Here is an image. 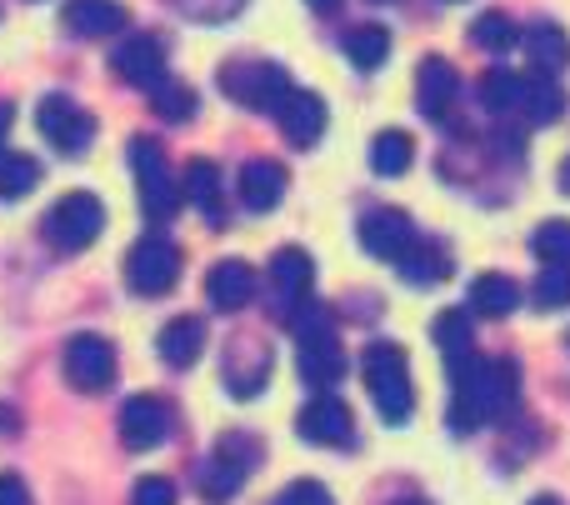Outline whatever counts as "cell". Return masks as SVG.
I'll use <instances>...</instances> for the list:
<instances>
[{
  "mask_svg": "<svg viewBox=\"0 0 570 505\" xmlns=\"http://www.w3.org/2000/svg\"><path fill=\"white\" fill-rule=\"evenodd\" d=\"M365 390H371L375 410H381L391 426H405L415 410V390H411V360H405L401 346H391V340H375V346H365Z\"/></svg>",
  "mask_w": 570,
  "mask_h": 505,
  "instance_id": "1",
  "label": "cell"
},
{
  "mask_svg": "<svg viewBox=\"0 0 570 505\" xmlns=\"http://www.w3.org/2000/svg\"><path fill=\"white\" fill-rule=\"evenodd\" d=\"M130 170H136V196H140V210H146L150 226H166L176 220L180 200H186V186H176L166 166V150L160 140L150 136H130Z\"/></svg>",
  "mask_w": 570,
  "mask_h": 505,
  "instance_id": "2",
  "label": "cell"
},
{
  "mask_svg": "<svg viewBox=\"0 0 570 505\" xmlns=\"http://www.w3.org/2000/svg\"><path fill=\"white\" fill-rule=\"evenodd\" d=\"M40 230H46V240L56 250L76 256V250L96 246V236L106 230V206H100L96 196H86V190H70V196H60L56 206L46 210Z\"/></svg>",
  "mask_w": 570,
  "mask_h": 505,
  "instance_id": "3",
  "label": "cell"
},
{
  "mask_svg": "<svg viewBox=\"0 0 570 505\" xmlns=\"http://www.w3.org/2000/svg\"><path fill=\"white\" fill-rule=\"evenodd\" d=\"M220 90H226L230 100H240L246 110H266V116H276L295 86L281 66H271V60H236V66L220 70Z\"/></svg>",
  "mask_w": 570,
  "mask_h": 505,
  "instance_id": "4",
  "label": "cell"
},
{
  "mask_svg": "<svg viewBox=\"0 0 570 505\" xmlns=\"http://www.w3.org/2000/svg\"><path fill=\"white\" fill-rule=\"evenodd\" d=\"M256 456H261V446L250 436H226L216 450L206 456V466H200V476H196V486H200V496L206 501H230L240 486H246V476H250V466H256Z\"/></svg>",
  "mask_w": 570,
  "mask_h": 505,
  "instance_id": "5",
  "label": "cell"
},
{
  "mask_svg": "<svg viewBox=\"0 0 570 505\" xmlns=\"http://www.w3.org/2000/svg\"><path fill=\"white\" fill-rule=\"evenodd\" d=\"M180 280V250L166 236H140L126 256V286L136 296H166Z\"/></svg>",
  "mask_w": 570,
  "mask_h": 505,
  "instance_id": "6",
  "label": "cell"
},
{
  "mask_svg": "<svg viewBox=\"0 0 570 505\" xmlns=\"http://www.w3.org/2000/svg\"><path fill=\"white\" fill-rule=\"evenodd\" d=\"M60 366H66V380L80 396H100V390L116 386V346L106 336H90V330L70 336Z\"/></svg>",
  "mask_w": 570,
  "mask_h": 505,
  "instance_id": "7",
  "label": "cell"
},
{
  "mask_svg": "<svg viewBox=\"0 0 570 505\" xmlns=\"http://www.w3.org/2000/svg\"><path fill=\"white\" fill-rule=\"evenodd\" d=\"M36 126H40V136L60 150V156H80V150L90 146V136H96L90 110H80L70 96H46V100H40Z\"/></svg>",
  "mask_w": 570,
  "mask_h": 505,
  "instance_id": "8",
  "label": "cell"
},
{
  "mask_svg": "<svg viewBox=\"0 0 570 505\" xmlns=\"http://www.w3.org/2000/svg\"><path fill=\"white\" fill-rule=\"evenodd\" d=\"M110 66H116V76L136 90L166 86V46H160L156 36H146V30H136V36L120 40L116 56H110Z\"/></svg>",
  "mask_w": 570,
  "mask_h": 505,
  "instance_id": "9",
  "label": "cell"
},
{
  "mask_svg": "<svg viewBox=\"0 0 570 505\" xmlns=\"http://www.w3.org/2000/svg\"><path fill=\"white\" fill-rule=\"evenodd\" d=\"M166 436H170V410H166V400H156V396H130L126 406H120V446H126V450L146 456V450H156Z\"/></svg>",
  "mask_w": 570,
  "mask_h": 505,
  "instance_id": "10",
  "label": "cell"
},
{
  "mask_svg": "<svg viewBox=\"0 0 570 505\" xmlns=\"http://www.w3.org/2000/svg\"><path fill=\"white\" fill-rule=\"evenodd\" d=\"M271 366H276V356H271V346H261V340L250 336H236L226 350V390L236 400H250L266 390L271 380Z\"/></svg>",
  "mask_w": 570,
  "mask_h": 505,
  "instance_id": "11",
  "label": "cell"
},
{
  "mask_svg": "<svg viewBox=\"0 0 570 505\" xmlns=\"http://www.w3.org/2000/svg\"><path fill=\"white\" fill-rule=\"evenodd\" d=\"M361 246L371 250L375 260H401L405 250L415 246V226L405 210L395 206H375L361 216Z\"/></svg>",
  "mask_w": 570,
  "mask_h": 505,
  "instance_id": "12",
  "label": "cell"
},
{
  "mask_svg": "<svg viewBox=\"0 0 570 505\" xmlns=\"http://www.w3.org/2000/svg\"><path fill=\"white\" fill-rule=\"evenodd\" d=\"M295 426H301V436L311 440V446H351V436H355L351 406H345V400H335L331 390H321V396L301 410V420H295Z\"/></svg>",
  "mask_w": 570,
  "mask_h": 505,
  "instance_id": "13",
  "label": "cell"
},
{
  "mask_svg": "<svg viewBox=\"0 0 570 505\" xmlns=\"http://www.w3.org/2000/svg\"><path fill=\"white\" fill-rule=\"evenodd\" d=\"M276 120H281V130H285V140H291V146L311 150L315 140L325 136V100L315 96V90H291V96H285V106L276 110Z\"/></svg>",
  "mask_w": 570,
  "mask_h": 505,
  "instance_id": "14",
  "label": "cell"
},
{
  "mask_svg": "<svg viewBox=\"0 0 570 505\" xmlns=\"http://www.w3.org/2000/svg\"><path fill=\"white\" fill-rule=\"evenodd\" d=\"M60 20H66V30H70V36H80V40L116 36L120 26H130V16H126V6H120V0H66Z\"/></svg>",
  "mask_w": 570,
  "mask_h": 505,
  "instance_id": "15",
  "label": "cell"
},
{
  "mask_svg": "<svg viewBox=\"0 0 570 505\" xmlns=\"http://www.w3.org/2000/svg\"><path fill=\"white\" fill-rule=\"evenodd\" d=\"M206 296L216 310H240L250 306V296H256V270L246 266V260H216L206 276Z\"/></svg>",
  "mask_w": 570,
  "mask_h": 505,
  "instance_id": "16",
  "label": "cell"
},
{
  "mask_svg": "<svg viewBox=\"0 0 570 505\" xmlns=\"http://www.w3.org/2000/svg\"><path fill=\"white\" fill-rule=\"evenodd\" d=\"M156 346H160V360H166V366L186 370V366H196L200 350H206V326H200L196 316H176L160 326Z\"/></svg>",
  "mask_w": 570,
  "mask_h": 505,
  "instance_id": "17",
  "label": "cell"
},
{
  "mask_svg": "<svg viewBox=\"0 0 570 505\" xmlns=\"http://www.w3.org/2000/svg\"><path fill=\"white\" fill-rule=\"evenodd\" d=\"M455 90H461V80H455V66L441 56H425L421 60V76H415V96H421V110L431 120H441L445 110H451Z\"/></svg>",
  "mask_w": 570,
  "mask_h": 505,
  "instance_id": "18",
  "label": "cell"
},
{
  "mask_svg": "<svg viewBox=\"0 0 570 505\" xmlns=\"http://www.w3.org/2000/svg\"><path fill=\"white\" fill-rule=\"evenodd\" d=\"M311 280H315V266L301 246L276 250V260H271V286H276V296L285 306H301V300L311 296Z\"/></svg>",
  "mask_w": 570,
  "mask_h": 505,
  "instance_id": "19",
  "label": "cell"
},
{
  "mask_svg": "<svg viewBox=\"0 0 570 505\" xmlns=\"http://www.w3.org/2000/svg\"><path fill=\"white\" fill-rule=\"evenodd\" d=\"M281 196H285L281 160H246V170H240V200H246V210H276Z\"/></svg>",
  "mask_w": 570,
  "mask_h": 505,
  "instance_id": "20",
  "label": "cell"
},
{
  "mask_svg": "<svg viewBox=\"0 0 570 505\" xmlns=\"http://www.w3.org/2000/svg\"><path fill=\"white\" fill-rule=\"evenodd\" d=\"M525 56H531L535 76H561L570 66V36L551 20H541V26L525 30Z\"/></svg>",
  "mask_w": 570,
  "mask_h": 505,
  "instance_id": "21",
  "label": "cell"
},
{
  "mask_svg": "<svg viewBox=\"0 0 570 505\" xmlns=\"http://www.w3.org/2000/svg\"><path fill=\"white\" fill-rule=\"evenodd\" d=\"M395 266H401V276L411 280V286H441V280L451 276V250H445L441 240H421V236H415V246L405 250Z\"/></svg>",
  "mask_w": 570,
  "mask_h": 505,
  "instance_id": "22",
  "label": "cell"
},
{
  "mask_svg": "<svg viewBox=\"0 0 570 505\" xmlns=\"http://www.w3.org/2000/svg\"><path fill=\"white\" fill-rule=\"evenodd\" d=\"M186 196L196 200V210L210 220V226H220L226 220V196H220V170H216V160H190L186 166Z\"/></svg>",
  "mask_w": 570,
  "mask_h": 505,
  "instance_id": "23",
  "label": "cell"
},
{
  "mask_svg": "<svg viewBox=\"0 0 570 505\" xmlns=\"http://www.w3.org/2000/svg\"><path fill=\"white\" fill-rule=\"evenodd\" d=\"M471 310L475 316H485V320H501V316H511L515 306H521V290H515V280L511 276H475L471 280Z\"/></svg>",
  "mask_w": 570,
  "mask_h": 505,
  "instance_id": "24",
  "label": "cell"
},
{
  "mask_svg": "<svg viewBox=\"0 0 570 505\" xmlns=\"http://www.w3.org/2000/svg\"><path fill=\"white\" fill-rule=\"evenodd\" d=\"M435 346H441L445 366H461V360L475 356V336H471V310H441L431 326Z\"/></svg>",
  "mask_w": 570,
  "mask_h": 505,
  "instance_id": "25",
  "label": "cell"
},
{
  "mask_svg": "<svg viewBox=\"0 0 570 505\" xmlns=\"http://www.w3.org/2000/svg\"><path fill=\"white\" fill-rule=\"evenodd\" d=\"M515 396H521V366L511 356L485 360V410H491V420L505 416L515 406Z\"/></svg>",
  "mask_w": 570,
  "mask_h": 505,
  "instance_id": "26",
  "label": "cell"
},
{
  "mask_svg": "<svg viewBox=\"0 0 570 505\" xmlns=\"http://www.w3.org/2000/svg\"><path fill=\"white\" fill-rule=\"evenodd\" d=\"M40 186V160L20 150H0V200H20Z\"/></svg>",
  "mask_w": 570,
  "mask_h": 505,
  "instance_id": "27",
  "label": "cell"
},
{
  "mask_svg": "<svg viewBox=\"0 0 570 505\" xmlns=\"http://www.w3.org/2000/svg\"><path fill=\"white\" fill-rule=\"evenodd\" d=\"M411 156H415V146H411L405 130H381V136L371 140L375 176H405V170H411Z\"/></svg>",
  "mask_w": 570,
  "mask_h": 505,
  "instance_id": "28",
  "label": "cell"
},
{
  "mask_svg": "<svg viewBox=\"0 0 570 505\" xmlns=\"http://www.w3.org/2000/svg\"><path fill=\"white\" fill-rule=\"evenodd\" d=\"M345 56H351L355 70H375L385 56H391V30L385 26H355L345 36Z\"/></svg>",
  "mask_w": 570,
  "mask_h": 505,
  "instance_id": "29",
  "label": "cell"
},
{
  "mask_svg": "<svg viewBox=\"0 0 570 505\" xmlns=\"http://www.w3.org/2000/svg\"><path fill=\"white\" fill-rule=\"evenodd\" d=\"M481 96L495 116H511V110L525 106V76H515V70H491L485 86H481Z\"/></svg>",
  "mask_w": 570,
  "mask_h": 505,
  "instance_id": "30",
  "label": "cell"
},
{
  "mask_svg": "<svg viewBox=\"0 0 570 505\" xmlns=\"http://www.w3.org/2000/svg\"><path fill=\"white\" fill-rule=\"evenodd\" d=\"M471 40L481 50H491V56H501V50H511L515 40H521V30H515V20L505 16V10H485V16L471 26Z\"/></svg>",
  "mask_w": 570,
  "mask_h": 505,
  "instance_id": "31",
  "label": "cell"
},
{
  "mask_svg": "<svg viewBox=\"0 0 570 505\" xmlns=\"http://www.w3.org/2000/svg\"><path fill=\"white\" fill-rule=\"evenodd\" d=\"M521 110L535 120V126H546V120H561V110H566L561 86H551V76H531V80H525V106Z\"/></svg>",
  "mask_w": 570,
  "mask_h": 505,
  "instance_id": "32",
  "label": "cell"
},
{
  "mask_svg": "<svg viewBox=\"0 0 570 505\" xmlns=\"http://www.w3.org/2000/svg\"><path fill=\"white\" fill-rule=\"evenodd\" d=\"M150 106H156V116L160 120H170V126H180V120H190L196 116V90L190 86H156L150 90Z\"/></svg>",
  "mask_w": 570,
  "mask_h": 505,
  "instance_id": "33",
  "label": "cell"
},
{
  "mask_svg": "<svg viewBox=\"0 0 570 505\" xmlns=\"http://www.w3.org/2000/svg\"><path fill=\"white\" fill-rule=\"evenodd\" d=\"M531 246L546 266H570V220H546Z\"/></svg>",
  "mask_w": 570,
  "mask_h": 505,
  "instance_id": "34",
  "label": "cell"
},
{
  "mask_svg": "<svg viewBox=\"0 0 570 505\" xmlns=\"http://www.w3.org/2000/svg\"><path fill=\"white\" fill-rule=\"evenodd\" d=\"M535 306L541 310H566L570 306V266H546L535 276Z\"/></svg>",
  "mask_w": 570,
  "mask_h": 505,
  "instance_id": "35",
  "label": "cell"
},
{
  "mask_svg": "<svg viewBox=\"0 0 570 505\" xmlns=\"http://www.w3.org/2000/svg\"><path fill=\"white\" fill-rule=\"evenodd\" d=\"M130 505H176V481L166 476H140L130 491Z\"/></svg>",
  "mask_w": 570,
  "mask_h": 505,
  "instance_id": "36",
  "label": "cell"
},
{
  "mask_svg": "<svg viewBox=\"0 0 570 505\" xmlns=\"http://www.w3.org/2000/svg\"><path fill=\"white\" fill-rule=\"evenodd\" d=\"M276 505H335V501L321 481H295V486H285L276 496Z\"/></svg>",
  "mask_w": 570,
  "mask_h": 505,
  "instance_id": "37",
  "label": "cell"
},
{
  "mask_svg": "<svg viewBox=\"0 0 570 505\" xmlns=\"http://www.w3.org/2000/svg\"><path fill=\"white\" fill-rule=\"evenodd\" d=\"M176 6L196 20H226V16H236L246 0H176Z\"/></svg>",
  "mask_w": 570,
  "mask_h": 505,
  "instance_id": "38",
  "label": "cell"
},
{
  "mask_svg": "<svg viewBox=\"0 0 570 505\" xmlns=\"http://www.w3.org/2000/svg\"><path fill=\"white\" fill-rule=\"evenodd\" d=\"M0 505H36V501H30V486L20 476H0Z\"/></svg>",
  "mask_w": 570,
  "mask_h": 505,
  "instance_id": "39",
  "label": "cell"
},
{
  "mask_svg": "<svg viewBox=\"0 0 570 505\" xmlns=\"http://www.w3.org/2000/svg\"><path fill=\"white\" fill-rule=\"evenodd\" d=\"M10 120H16V106L0 100V146H6V136H10Z\"/></svg>",
  "mask_w": 570,
  "mask_h": 505,
  "instance_id": "40",
  "label": "cell"
},
{
  "mask_svg": "<svg viewBox=\"0 0 570 505\" xmlns=\"http://www.w3.org/2000/svg\"><path fill=\"white\" fill-rule=\"evenodd\" d=\"M305 6H311V10H315V16H331V10H335V6H341V0H305Z\"/></svg>",
  "mask_w": 570,
  "mask_h": 505,
  "instance_id": "41",
  "label": "cell"
},
{
  "mask_svg": "<svg viewBox=\"0 0 570 505\" xmlns=\"http://www.w3.org/2000/svg\"><path fill=\"white\" fill-rule=\"evenodd\" d=\"M561 190H566V196H570V160H566V166H561Z\"/></svg>",
  "mask_w": 570,
  "mask_h": 505,
  "instance_id": "42",
  "label": "cell"
},
{
  "mask_svg": "<svg viewBox=\"0 0 570 505\" xmlns=\"http://www.w3.org/2000/svg\"><path fill=\"white\" fill-rule=\"evenodd\" d=\"M531 505H561V501H551V496H535Z\"/></svg>",
  "mask_w": 570,
  "mask_h": 505,
  "instance_id": "43",
  "label": "cell"
},
{
  "mask_svg": "<svg viewBox=\"0 0 570 505\" xmlns=\"http://www.w3.org/2000/svg\"><path fill=\"white\" fill-rule=\"evenodd\" d=\"M401 505H425V501H401Z\"/></svg>",
  "mask_w": 570,
  "mask_h": 505,
  "instance_id": "44",
  "label": "cell"
}]
</instances>
